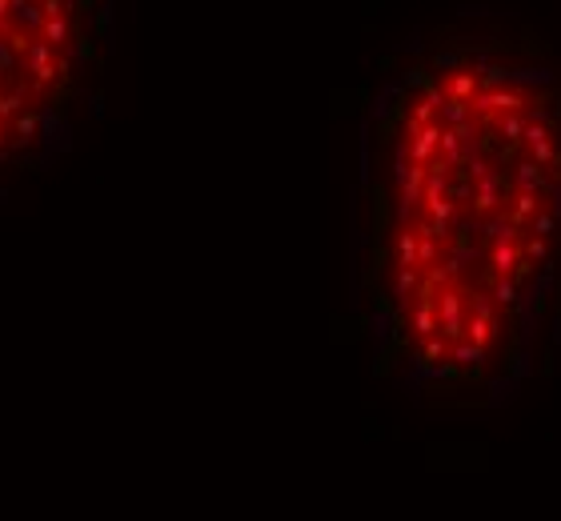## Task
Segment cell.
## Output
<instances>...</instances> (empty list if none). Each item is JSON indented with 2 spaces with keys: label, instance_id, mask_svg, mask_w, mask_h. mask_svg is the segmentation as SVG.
Segmentation results:
<instances>
[{
  "label": "cell",
  "instance_id": "obj_1",
  "mask_svg": "<svg viewBox=\"0 0 561 521\" xmlns=\"http://www.w3.org/2000/svg\"><path fill=\"white\" fill-rule=\"evenodd\" d=\"M369 293L413 393L493 405L525 373L561 233V137L493 73L417 76L377 124Z\"/></svg>",
  "mask_w": 561,
  "mask_h": 521
}]
</instances>
